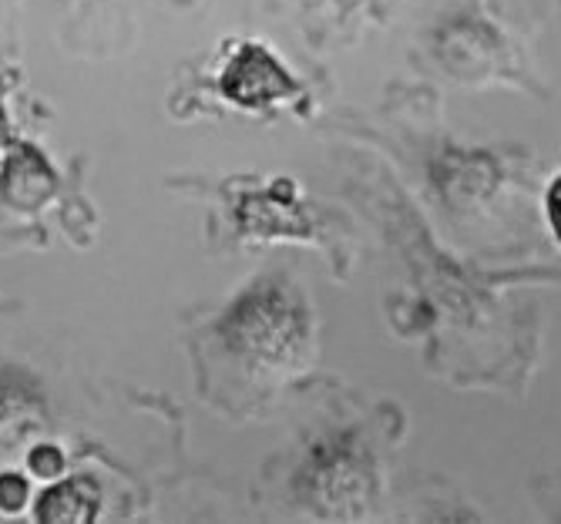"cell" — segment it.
<instances>
[{"instance_id":"6da1fadb","label":"cell","mask_w":561,"mask_h":524,"mask_svg":"<svg viewBox=\"0 0 561 524\" xmlns=\"http://www.w3.org/2000/svg\"><path fill=\"white\" fill-rule=\"evenodd\" d=\"M219 333L239 360L279 371L283 363H293L302 353L310 320L289 286L260 283L232 303Z\"/></svg>"},{"instance_id":"7a4b0ae2","label":"cell","mask_w":561,"mask_h":524,"mask_svg":"<svg viewBox=\"0 0 561 524\" xmlns=\"http://www.w3.org/2000/svg\"><path fill=\"white\" fill-rule=\"evenodd\" d=\"M219 91L239 109H270L299 91L296 78L263 44H239L229 65L222 68Z\"/></svg>"},{"instance_id":"3957f363","label":"cell","mask_w":561,"mask_h":524,"mask_svg":"<svg viewBox=\"0 0 561 524\" xmlns=\"http://www.w3.org/2000/svg\"><path fill=\"white\" fill-rule=\"evenodd\" d=\"M44 421L47 417L37 387L18 371H0V447H24L44 431Z\"/></svg>"},{"instance_id":"277c9868","label":"cell","mask_w":561,"mask_h":524,"mask_svg":"<svg viewBox=\"0 0 561 524\" xmlns=\"http://www.w3.org/2000/svg\"><path fill=\"white\" fill-rule=\"evenodd\" d=\"M98 508H101L98 485L84 475H75V478H61L50 485L37 498L34 514L37 521H47V524H84V521H94Z\"/></svg>"},{"instance_id":"5b68a950","label":"cell","mask_w":561,"mask_h":524,"mask_svg":"<svg viewBox=\"0 0 561 524\" xmlns=\"http://www.w3.org/2000/svg\"><path fill=\"white\" fill-rule=\"evenodd\" d=\"M27 467L34 470L37 478L55 481V478H61V475H65L68 460H65L61 447H55V444H34V447L27 451Z\"/></svg>"},{"instance_id":"8992f818","label":"cell","mask_w":561,"mask_h":524,"mask_svg":"<svg viewBox=\"0 0 561 524\" xmlns=\"http://www.w3.org/2000/svg\"><path fill=\"white\" fill-rule=\"evenodd\" d=\"M27 494H31V488L21 475H14V470L0 475V511L4 514H18L27 504Z\"/></svg>"},{"instance_id":"52a82bcc","label":"cell","mask_w":561,"mask_h":524,"mask_svg":"<svg viewBox=\"0 0 561 524\" xmlns=\"http://www.w3.org/2000/svg\"><path fill=\"white\" fill-rule=\"evenodd\" d=\"M545 216H548V226H551V236L558 239L561 246V175L548 185L545 192Z\"/></svg>"}]
</instances>
